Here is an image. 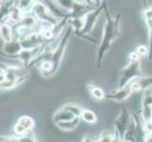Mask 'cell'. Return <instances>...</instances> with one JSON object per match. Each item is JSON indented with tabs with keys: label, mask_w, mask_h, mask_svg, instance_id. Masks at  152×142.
<instances>
[{
	"label": "cell",
	"mask_w": 152,
	"mask_h": 142,
	"mask_svg": "<svg viewBox=\"0 0 152 142\" xmlns=\"http://www.w3.org/2000/svg\"><path fill=\"white\" fill-rule=\"evenodd\" d=\"M135 51L137 52V53L141 56H145L148 55V53H149V50H148V47H146L145 46H139L137 49H135Z\"/></svg>",
	"instance_id": "23"
},
{
	"label": "cell",
	"mask_w": 152,
	"mask_h": 142,
	"mask_svg": "<svg viewBox=\"0 0 152 142\" xmlns=\"http://www.w3.org/2000/svg\"><path fill=\"white\" fill-rule=\"evenodd\" d=\"M89 90H90L91 96L95 99H96V101H101V99H104L106 98V94H105L103 89L100 87L95 85H89Z\"/></svg>",
	"instance_id": "18"
},
{
	"label": "cell",
	"mask_w": 152,
	"mask_h": 142,
	"mask_svg": "<svg viewBox=\"0 0 152 142\" xmlns=\"http://www.w3.org/2000/svg\"><path fill=\"white\" fill-rule=\"evenodd\" d=\"M103 10H104V2H102L101 5H99L98 7H96V9H94L93 10H91V12H89L84 15V26H83V29L78 37L86 39L88 41H90L91 43H96V41L90 37L89 35H90L94 28H95L97 18L99 17V15L101 14Z\"/></svg>",
	"instance_id": "4"
},
{
	"label": "cell",
	"mask_w": 152,
	"mask_h": 142,
	"mask_svg": "<svg viewBox=\"0 0 152 142\" xmlns=\"http://www.w3.org/2000/svg\"><path fill=\"white\" fill-rule=\"evenodd\" d=\"M133 92L145 90L152 87V76H143L132 82Z\"/></svg>",
	"instance_id": "11"
},
{
	"label": "cell",
	"mask_w": 152,
	"mask_h": 142,
	"mask_svg": "<svg viewBox=\"0 0 152 142\" xmlns=\"http://www.w3.org/2000/svg\"><path fill=\"white\" fill-rule=\"evenodd\" d=\"M133 117H132L129 109L127 107H123L120 111L117 118L113 120V125L115 129V135L119 138L123 139L126 132L128 131L130 123L132 121Z\"/></svg>",
	"instance_id": "5"
},
{
	"label": "cell",
	"mask_w": 152,
	"mask_h": 142,
	"mask_svg": "<svg viewBox=\"0 0 152 142\" xmlns=\"http://www.w3.org/2000/svg\"><path fill=\"white\" fill-rule=\"evenodd\" d=\"M35 2L36 1H17V4L21 10L26 14V13H32Z\"/></svg>",
	"instance_id": "19"
},
{
	"label": "cell",
	"mask_w": 152,
	"mask_h": 142,
	"mask_svg": "<svg viewBox=\"0 0 152 142\" xmlns=\"http://www.w3.org/2000/svg\"><path fill=\"white\" fill-rule=\"evenodd\" d=\"M32 13L42 23H46L52 26H56L60 21L59 19L55 18L53 15L51 14L48 6H46L44 2L36 1L33 10H32Z\"/></svg>",
	"instance_id": "6"
},
{
	"label": "cell",
	"mask_w": 152,
	"mask_h": 142,
	"mask_svg": "<svg viewBox=\"0 0 152 142\" xmlns=\"http://www.w3.org/2000/svg\"><path fill=\"white\" fill-rule=\"evenodd\" d=\"M143 77V73L141 70V65L139 62H129V64L126 65L120 72V76L118 79L117 89L124 88L129 85L130 82L138 78Z\"/></svg>",
	"instance_id": "2"
},
{
	"label": "cell",
	"mask_w": 152,
	"mask_h": 142,
	"mask_svg": "<svg viewBox=\"0 0 152 142\" xmlns=\"http://www.w3.org/2000/svg\"><path fill=\"white\" fill-rule=\"evenodd\" d=\"M61 108H64L67 111H69L70 113H72L75 116L76 118H80L81 114L83 112V108H81L80 105L75 104V103H66L64 104Z\"/></svg>",
	"instance_id": "17"
},
{
	"label": "cell",
	"mask_w": 152,
	"mask_h": 142,
	"mask_svg": "<svg viewBox=\"0 0 152 142\" xmlns=\"http://www.w3.org/2000/svg\"><path fill=\"white\" fill-rule=\"evenodd\" d=\"M136 134H137V132H136V122L134 118H132V121L130 123L128 131L126 132L123 140L125 142H136Z\"/></svg>",
	"instance_id": "15"
},
{
	"label": "cell",
	"mask_w": 152,
	"mask_h": 142,
	"mask_svg": "<svg viewBox=\"0 0 152 142\" xmlns=\"http://www.w3.org/2000/svg\"><path fill=\"white\" fill-rule=\"evenodd\" d=\"M114 138V135L108 132V131H104V132L101 133L100 136H99V138L96 142H113V139Z\"/></svg>",
	"instance_id": "21"
},
{
	"label": "cell",
	"mask_w": 152,
	"mask_h": 142,
	"mask_svg": "<svg viewBox=\"0 0 152 142\" xmlns=\"http://www.w3.org/2000/svg\"><path fill=\"white\" fill-rule=\"evenodd\" d=\"M80 118H76L75 119L71 120V121H65V122H58L56 123V126L58 128H60L62 131H73L75 130L80 121Z\"/></svg>",
	"instance_id": "14"
},
{
	"label": "cell",
	"mask_w": 152,
	"mask_h": 142,
	"mask_svg": "<svg viewBox=\"0 0 152 142\" xmlns=\"http://www.w3.org/2000/svg\"><path fill=\"white\" fill-rule=\"evenodd\" d=\"M75 118H76V117L74 115L64 108H60L53 116V121L55 122V124L58 122L71 121V120L75 119Z\"/></svg>",
	"instance_id": "13"
},
{
	"label": "cell",
	"mask_w": 152,
	"mask_h": 142,
	"mask_svg": "<svg viewBox=\"0 0 152 142\" xmlns=\"http://www.w3.org/2000/svg\"><path fill=\"white\" fill-rule=\"evenodd\" d=\"M145 24L148 29V58L152 60V19L145 20Z\"/></svg>",
	"instance_id": "20"
},
{
	"label": "cell",
	"mask_w": 152,
	"mask_h": 142,
	"mask_svg": "<svg viewBox=\"0 0 152 142\" xmlns=\"http://www.w3.org/2000/svg\"><path fill=\"white\" fill-rule=\"evenodd\" d=\"M23 49H34L43 46L45 43H48L38 30L33 31L32 33L26 36L25 38L20 40Z\"/></svg>",
	"instance_id": "8"
},
{
	"label": "cell",
	"mask_w": 152,
	"mask_h": 142,
	"mask_svg": "<svg viewBox=\"0 0 152 142\" xmlns=\"http://www.w3.org/2000/svg\"><path fill=\"white\" fill-rule=\"evenodd\" d=\"M34 125L35 122L32 118L29 117V116H22L17 119L16 123L14 124L13 133L18 138H21V136H24L32 132Z\"/></svg>",
	"instance_id": "7"
},
{
	"label": "cell",
	"mask_w": 152,
	"mask_h": 142,
	"mask_svg": "<svg viewBox=\"0 0 152 142\" xmlns=\"http://www.w3.org/2000/svg\"><path fill=\"white\" fill-rule=\"evenodd\" d=\"M104 13L106 14L107 21L105 23L103 29V36L98 45L96 51V67L100 68L102 62L107 51L111 49L114 40H116L121 30H120V22H121V14L118 13L115 17H113L110 13L107 4L104 2Z\"/></svg>",
	"instance_id": "1"
},
{
	"label": "cell",
	"mask_w": 152,
	"mask_h": 142,
	"mask_svg": "<svg viewBox=\"0 0 152 142\" xmlns=\"http://www.w3.org/2000/svg\"><path fill=\"white\" fill-rule=\"evenodd\" d=\"M144 16H145V20L148 19H152V7L149 9H146L144 12Z\"/></svg>",
	"instance_id": "25"
},
{
	"label": "cell",
	"mask_w": 152,
	"mask_h": 142,
	"mask_svg": "<svg viewBox=\"0 0 152 142\" xmlns=\"http://www.w3.org/2000/svg\"><path fill=\"white\" fill-rule=\"evenodd\" d=\"M71 30H73V29L69 26V27L65 29L64 35L61 36V38L60 40L59 45L57 46V47L53 52V55H52V59H51V63H52V65H53V68H52V71L50 73L49 78L56 74L61 65L66 46L68 45V41H69V38H70Z\"/></svg>",
	"instance_id": "3"
},
{
	"label": "cell",
	"mask_w": 152,
	"mask_h": 142,
	"mask_svg": "<svg viewBox=\"0 0 152 142\" xmlns=\"http://www.w3.org/2000/svg\"><path fill=\"white\" fill-rule=\"evenodd\" d=\"M82 142H95V141H94V139L91 138L90 135H86V136H84V138H83Z\"/></svg>",
	"instance_id": "26"
},
{
	"label": "cell",
	"mask_w": 152,
	"mask_h": 142,
	"mask_svg": "<svg viewBox=\"0 0 152 142\" xmlns=\"http://www.w3.org/2000/svg\"><path fill=\"white\" fill-rule=\"evenodd\" d=\"M140 59H141V56L135 50L129 54V62H139Z\"/></svg>",
	"instance_id": "24"
},
{
	"label": "cell",
	"mask_w": 152,
	"mask_h": 142,
	"mask_svg": "<svg viewBox=\"0 0 152 142\" xmlns=\"http://www.w3.org/2000/svg\"><path fill=\"white\" fill-rule=\"evenodd\" d=\"M132 93H133V89H132V82H130L129 85L125 86L124 88L117 89V90H115V91H113L109 94H106V98L105 99H112V101H114L116 102H123Z\"/></svg>",
	"instance_id": "10"
},
{
	"label": "cell",
	"mask_w": 152,
	"mask_h": 142,
	"mask_svg": "<svg viewBox=\"0 0 152 142\" xmlns=\"http://www.w3.org/2000/svg\"><path fill=\"white\" fill-rule=\"evenodd\" d=\"M113 142H125L123 139H121V138H119L118 136H116V135H114V138H113Z\"/></svg>",
	"instance_id": "28"
},
{
	"label": "cell",
	"mask_w": 152,
	"mask_h": 142,
	"mask_svg": "<svg viewBox=\"0 0 152 142\" xmlns=\"http://www.w3.org/2000/svg\"><path fill=\"white\" fill-rule=\"evenodd\" d=\"M145 142H152V134H146Z\"/></svg>",
	"instance_id": "27"
},
{
	"label": "cell",
	"mask_w": 152,
	"mask_h": 142,
	"mask_svg": "<svg viewBox=\"0 0 152 142\" xmlns=\"http://www.w3.org/2000/svg\"><path fill=\"white\" fill-rule=\"evenodd\" d=\"M19 139L20 142H38L37 138H36V135L32 132L24 136H21V138H19Z\"/></svg>",
	"instance_id": "22"
},
{
	"label": "cell",
	"mask_w": 152,
	"mask_h": 142,
	"mask_svg": "<svg viewBox=\"0 0 152 142\" xmlns=\"http://www.w3.org/2000/svg\"><path fill=\"white\" fill-rule=\"evenodd\" d=\"M22 50L23 47L22 45H21V41L19 39L13 38L10 42L4 43L2 54L8 56L9 58H16Z\"/></svg>",
	"instance_id": "9"
},
{
	"label": "cell",
	"mask_w": 152,
	"mask_h": 142,
	"mask_svg": "<svg viewBox=\"0 0 152 142\" xmlns=\"http://www.w3.org/2000/svg\"><path fill=\"white\" fill-rule=\"evenodd\" d=\"M80 118L82 120H84L85 122L90 123V124H94L97 121V117L95 114V112L92 111L90 109H83V112L81 114Z\"/></svg>",
	"instance_id": "16"
},
{
	"label": "cell",
	"mask_w": 152,
	"mask_h": 142,
	"mask_svg": "<svg viewBox=\"0 0 152 142\" xmlns=\"http://www.w3.org/2000/svg\"><path fill=\"white\" fill-rule=\"evenodd\" d=\"M0 36H1V40L4 43H8L10 42L13 37V28L12 25L10 24L9 22H1L0 26Z\"/></svg>",
	"instance_id": "12"
}]
</instances>
